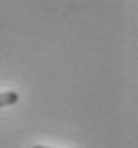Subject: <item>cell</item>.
<instances>
[{"label": "cell", "mask_w": 138, "mask_h": 148, "mask_svg": "<svg viewBox=\"0 0 138 148\" xmlns=\"http://www.w3.org/2000/svg\"><path fill=\"white\" fill-rule=\"evenodd\" d=\"M18 92H14V90H10V92H2L0 94V108L2 106H10V104H16L18 102Z\"/></svg>", "instance_id": "obj_1"}, {"label": "cell", "mask_w": 138, "mask_h": 148, "mask_svg": "<svg viewBox=\"0 0 138 148\" xmlns=\"http://www.w3.org/2000/svg\"><path fill=\"white\" fill-rule=\"evenodd\" d=\"M32 148H50V146H32Z\"/></svg>", "instance_id": "obj_2"}]
</instances>
